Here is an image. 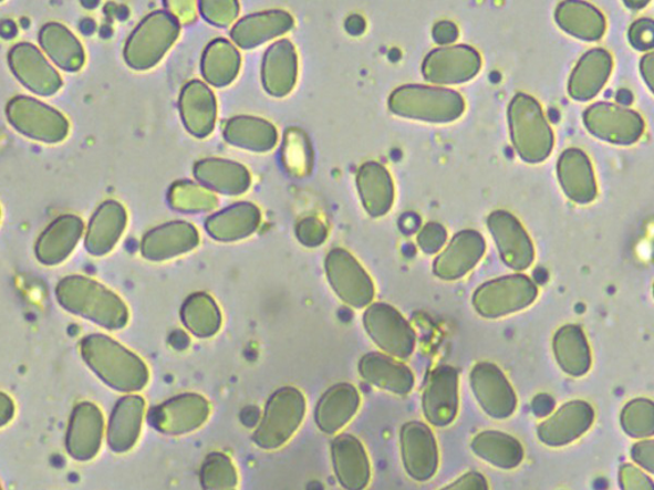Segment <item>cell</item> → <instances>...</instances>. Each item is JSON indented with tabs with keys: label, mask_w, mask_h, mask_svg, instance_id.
<instances>
[{
	"label": "cell",
	"mask_w": 654,
	"mask_h": 490,
	"mask_svg": "<svg viewBox=\"0 0 654 490\" xmlns=\"http://www.w3.org/2000/svg\"><path fill=\"white\" fill-rule=\"evenodd\" d=\"M363 326L372 342L395 359L411 358L416 348V332L391 304H371L363 314Z\"/></svg>",
	"instance_id": "ba28073f"
},
{
	"label": "cell",
	"mask_w": 654,
	"mask_h": 490,
	"mask_svg": "<svg viewBox=\"0 0 654 490\" xmlns=\"http://www.w3.org/2000/svg\"><path fill=\"white\" fill-rule=\"evenodd\" d=\"M241 70V54L227 39H215L204 50L201 72L205 81L215 87H226Z\"/></svg>",
	"instance_id": "8d00e7d4"
},
{
	"label": "cell",
	"mask_w": 654,
	"mask_h": 490,
	"mask_svg": "<svg viewBox=\"0 0 654 490\" xmlns=\"http://www.w3.org/2000/svg\"><path fill=\"white\" fill-rule=\"evenodd\" d=\"M294 19L281 10L253 13L239 20L230 31V38L242 49L258 48L292 30Z\"/></svg>",
	"instance_id": "f1b7e54d"
},
{
	"label": "cell",
	"mask_w": 654,
	"mask_h": 490,
	"mask_svg": "<svg viewBox=\"0 0 654 490\" xmlns=\"http://www.w3.org/2000/svg\"><path fill=\"white\" fill-rule=\"evenodd\" d=\"M633 458L643 468L654 472V441H643L633 447Z\"/></svg>",
	"instance_id": "f5cc1de1"
},
{
	"label": "cell",
	"mask_w": 654,
	"mask_h": 490,
	"mask_svg": "<svg viewBox=\"0 0 654 490\" xmlns=\"http://www.w3.org/2000/svg\"><path fill=\"white\" fill-rule=\"evenodd\" d=\"M482 60L477 50L467 45L433 50L422 65L424 77L436 85H458L476 76Z\"/></svg>",
	"instance_id": "4fadbf2b"
},
{
	"label": "cell",
	"mask_w": 654,
	"mask_h": 490,
	"mask_svg": "<svg viewBox=\"0 0 654 490\" xmlns=\"http://www.w3.org/2000/svg\"><path fill=\"white\" fill-rule=\"evenodd\" d=\"M476 400L491 418L504 420L517 410V395L504 372L492 363H478L469 375Z\"/></svg>",
	"instance_id": "7c38bea8"
},
{
	"label": "cell",
	"mask_w": 654,
	"mask_h": 490,
	"mask_svg": "<svg viewBox=\"0 0 654 490\" xmlns=\"http://www.w3.org/2000/svg\"><path fill=\"white\" fill-rule=\"evenodd\" d=\"M305 397L295 387L278 389L269 398L253 442L263 450H277L291 439L301 427L305 415Z\"/></svg>",
	"instance_id": "5b68a950"
},
{
	"label": "cell",
	"mask_w": 654,
	"mask_h": 490,
	"mask_svg": "<svg viewBox=\"0 0 654 490\" xmlns=\"http://www.w3.org/2000/svg\"><path fill=\"white\" fill-rule=\"evenodd\" d=\"M331 459L339 484L345 490H364L371 481V462L357 437L341 435L331 442Z\"/></svg>",
	"instance_id": "d6986e66"
},
{
	"label": "cell",
	"mask_w": 654,
	"mask_h": 490,
	"mask_svg": "<svg viewBox=\"0 0 654 490\" xmlns=\"http://www.w3.org/2000/svg\"><path fill=\"white\" fill-rule=\"evenodd\" d=\"M357 187L364 209L374 218L391 211L394 185L391 174L374 161L363 164L357 173Z\"/></svg>",
	"instance_id": "836d02e7"
},
{
	"label": "cell",
	"mask_w": 654,
	"mask_h": 490,
	"mask_svg": "<svg viewBox=\"0 0 654 490\" xmlns=\"http://www.w3.org/2000/svg\"><path fill=\"white\" fill-rule=\"evenodd\" d=\"M440 490H490V488H488V481L482 475L477 471H469Z\"/></svg>",
	"instance_id": "816d5d0a"
},
{
	"label": "cell",
	"mask_w": 654,
	"mask_h": 490,
	"mask_svg": "<svg viewBox=\"0 0 654 490\" xmlns=\"http://www.w3.org/2000/svg\"><path fill=\"white\" fill-rule=\"evenodd\" d=\"M198 11L214 27L228 28L237 20L239 3L235 0H203L198 3Z\"/></svg>",
	"instance_id": "f6af8a7d"
},
{
	"label": "cell",
	"mask_w": 654,
	"mask_h": 490,
	"mask_svg": "<svg viewBox=\"0 0 654 490\" xmlns=\"http://www.w3.org/2000/svg\"><path fill=\"white\" fill-rule=\"evenodd\" d=\"M586 114L606 122L604 124H592V126H588L594 132V135L601 138L610 139L612 143L615 140V143L627 145L641 136L643 124H632V126L617 124L633 118L635 115L633 112L619 110V107L611 105H598L591 107Z\"/></svg>",
	"instance_id": "f35d334b"
},
{
	"label": "cell",
	"mask_w": 654,
	"mask_h": 490,
	"mask_svg": "<svg viewBox=\"0 0 654 490\" xmlns=\"http://www.w3.org/2000/svg\"><path fill=\"white\" fill-rule=\"evenodd\" d=\"M643 76L648 81V85L654 91V54L644 58L642 63Z\"/></svg>",
	"instance_id": "9f6ffc18"
},
{
	"label": "cell",
	"mask_w": 654,
	"mask_h": 490,
	"mask_svg": "<svg viewBox=\"0 0 654 490\" xmlns=\"http://www.w3.org/2000/svg\"><path fill=\"white\" fill-rule=\"evenodd\" d=\"M0 418H2V426H6L8 421L12 420L14 406L10 397L2 394L0 396Z\"/></svg>",
	"instance_id": "11a10c76"
},
{
	"label": "cell",
	"mask_w": 654,
	"mask_h": 490,
	"mask_svg": "<svg viewBox=\"0 0 654 490\" xmlns=\"http://www.w3.org/2000/svg\"><path fill=\"white\" fill-rule=\"evenodd\" d=\"M360 376L384 392L408 395L414 387L413 372L393 356L381 353L363 355L359 363Z\"/></svg>",
	"instance_id": "83f0119b"
},
{
	"label": "cell",
	"mask_w": 654,
	"mask_h": 490,
	"mask_svg": "<svg viewBox=\"0 0 654 490\" xmlns=\"http://www.w3.org/2000/svg\"><path fill=\"white\" fill-rule=\"evenodd\" d=\"M179 113L186 129L197 138L210 136L217 123L218 104L212 91L201 81H189L179 95Z\"/></svg>",
	"instance_id": "44dd1931"
},
{
	"label": "cell",
	"mask_w": 654,
	"mask_h": 490,
	"mask_svg": "<svg viewBox=\"0 0 654 490\" xmlns=\"http://www.w3.org/2000/svg\"><path fill=\"white\" fill-rule=\"evenodd\" d=\"M210 406L195 394L170 398L150 411L152 426L169 435H184L201 427L209 418Z\"/></svg>",
	"instance_id": "e0dca14e"
},
{
	"label": "cell",
	"mask_w": 654,
	"mask_h": 490,
	"mask_svg": "<svg viewBox=\"0 0 654 490\" xmlns=\"http://www.w3.org/2000/svg\"><path fill=\"white\" fill-rule=\"evenodd\" d=\"M261 223V211L251 202H238L209 216L205 222L207 234L219 242H237L251 237Z\"/></svg>",
	"instance_id": "4dcf8cb0"
},
{
	"label": "cell",
	"mask_w": 654,
	"mask_h": 490,
	"mask_svg": "<svg viewBox=\"0 0 654 490\" xmlns=\"http://www.w3.org/2000/svg\"><path fill=\"white\" fill-rule=\"evenodd\" d=\"M303 135L294 131L288 132L284 145V161L291 168V171L302 174L305 165H310V155H301L305 152V143L302 140Z\"/></svg>",
	"instance_id": "bcb514c9"
},
{
	"label": "cell",
	"mask_w": 654,
	"mask_h": 490,
	"mask_svg": "<svg viewBox=\"0 0 654 490\" xmlns=\"http://www.w3.org/2000/svg\"><path fill=\"white\" fill-rule=\"evenodd\" d=\"M388 107L403 118L449 123L460 118L466 103L449 88L409 85L394 91L388 98Z\"/></svg>",
	"instance_id": "277c9868"
},
{
	"label": "cell",
	"mask_w": 654,
	"mask_h": 490,
	"mask_svg": "<svg viewBox=\"0 0 654 490\" xmlns=\"http://www.w3.org/2000/svg\"><path fill=\"white\" fill-rule=\"evenodd\" d=\"M204 490H237L238 478L233 462L222 453L207 456L201 469Z\"/></svg>",
	"instance_id": "7bdbcfd3"
},
{
	"label": "cell",
	"mask_w": 654,
	"mask_h": 490,
	"mask_svg": "<svg viewBox=\"0 0 654 490\" xmlns=\"http://www.w3.org/2000/svg\"><path fill=\"white\" fill-rule=\"evenodd\" d=\"M509 124L512 144L528 163H540L550 155L553 137L541 106L526 94H519L509 105Z\"/></svg>",
	"instance_id": "8992f818"
},
{
	"label": "cell",
	"mask_w": 654,
	"mask_h": 490,
	"mask_svg": "<svg viewBox=\"0 0 654 490\" xmlns=\"http://www.w3.org/2000/svg\"><path fill=\"white\" fill-rule=\"evenodd\" d=\"M55 295L64 310L97 323L106 330L127 325L128 310L122 299L93 279L82 275L64 278Z\"/></svg>",
	"instance_id": "6da1fadb"
},
{
	"label": "cell",
	"mask_w": 654,
	"mask_h": 490,
	"mask_svg": "<svg viewBox=\"0 0 654 490\" xmlns=\"http://www.w3.org/2000/svg\"><path fill=\"white\" fill-rule=\"evenodd\" d=\"M486 251L485 239L476 230H463L451 239L434 263L438 279L454 281L466 277L481 261Z\"/></svg>",
	"instance_id": "ffe728a7"
},
{
	"label": "cell",
	"mask_w": 654,
	"mask_h": 490,
	"mask_svg": "<svg viewBox=\"0 0 654 490\" xmlns=\"http://www.w3.org/2000/svg\"><path fill=\"white\" fill-rule=\"evenodd\" d=\"M471 451L492 467L511 470L525 459L523 446L517 438L498 430H485L474 438Z\"/></svg>",
	"instance_id": "d590c367"
},
{
	"label": "cell",
	"mask_w": 654,
	"mask_h": 490,
	"mask_svg": "<svg viewBox=\"0 0 654 490\" xmlns=\"http://www.w3.org/2000/svg\"><path fill=\"white\" fill-rule=\"evenodd\" d=\"M559 171L574 174V177L560 176L562 187L570 198L579 202L591 201L595 196L593 173L586 157L575 149H570L561 156Z\"/></svg>",
	"instance_id": "ab89813d"
},
{
	"label": "cell",
	"mask_w": 654,
	"mask_h": 490,
	"mask_svg": "<svg viewBox=\"0 0 654 490\" xmlns=\"http://www.w3.org/2000/svg\"><path fill=\"white\" fill-rule=\"evenodd\" d=\"M6 114L15 131L39 143L60 144L69 136L68 118L37 98L15 96L8 102Z\"/></svg>",
	"instance_id": "52a82bcc"
},
{
	"label": "cell",
	"mask_w": 654,
	"mask_h": 490,
	"mask_svg": "<svg viewBox=\"0 0 654 490\" xmlns=\"http://www.w3.org/2000/svg\"><path fill=\"white\" fill-rule=\"evenodd\" d=\"M631 39L633 45L648 49L654 46V23L650 20H642L632 28Z\"/></svg>",
	"instance_id": "681fc988"
},
{
	"label": "cell",
	"mask_w": 654,
	"mask_h": 490,
	"mask_svg": "<svg viewBox=\"0 0 654 490\" xmlns=\"http://www.w3.org/2000/svg\"><path fill=\"white\" fill-rule=\"evenodd\" d=\"M222 135L229 145L253 153H268L278 144L277 128L256 116H235L227 122Z\"/></svg>",
	"instance_id": "e575fe53"
},
{
	"label": "cell",
	"mask_w": 654,
	"mask_h": 490,
	"mask_svg": "<svg viewBox=\"0 0 654 490\" xmlns=\"http://www.w3.org/2000/svg\"><path fill=\"white\" fill-rule=\"evenodd\" d=\"M81 355L106 385L118 392H139L147 384L146 364L110 336L85 337L81 343Z\"/></svg>",
	"instance_id": "7a4b0ae2"
},
{
	"label": "cell",
	"mask_w": 654,
	"mask_h": 490,
	"mask_svg": "<svg viewBox=\"0 0 654 490\" xmlns=\"http://www.w3.org/2000/svg\"><path fill=\"white\" fill-rule=\"evenodd\" d=\"M487 227L498 246L504 263L510 269L523 271L533 263L532 240L515 216L505 211H495L488 216Z\"/></svg>",
	"instance_id": "2e32d148"
},
{
	"label": "cell",
	"mask_w": 654,
	"mask_h": 490,
	"mask_svg": "<svg viewBox=\"0 0 654 490\" xmlns=\"http://www.w3.org/2000/svg\"><path fill=\"white\" fill-rule=\"evenodd\" d=\"M195 179L207 189L226 196H241L251 187L245 165L226 159H204L194 166Z\"/></svg>",
	"instance_id": "f546056e"
},
{
	"label": "cell",
	"mask_w": 654,
	"mask_h": 490,
	"mask_svg": "<svg viewBox=\"0 0 654 490\" xmlns=\"http://www.w3.org/2000/svg\"><path fill=\"white\" fill-rule=\"evenodd\" d=\"M185 326L198 337H210L220 330L221 314L210 295H190L181 309Z\"/></svg>",
	"instance_id": "60d3db41"
},
{
	"label": "cell",
	"mask_w": 654,
	"mask_h": 490,
	"mask_svg": "<svg viewBox=\"0 0 654 490\" xmlns=\"http://www.w3.org/2000/svg\"><path fill=\"white\" fill-rule=\"evenodd\" d=\"M434 39L438 44H451L459 37L458 28L450 21H442L435 24Z\"/></svg>",
	"instance_id": "db71d44e"
},
{
	"label": "cell",
	"mask_w": 654,
	"mask_h": 490,
	"mask_svg": "<svg viewBox=\"0 0 654 490\" xmlns=\"http://www.w3.org/2000/svg\"><path fill=\"white\" fill-rule=\"evenodd\" d=\"M448 238V231L437 222H429L421 229L417 242L422 251L427 254H435L444 247Z\"/></svg>",
	"instance_id": "7dc6e473"
},
{
	"label": "cell",
	"mask_w": 654,
	"mask_h": 490,
	"mask_svg": "<svg viewBox=\"0 0 654 490\" xmlns=\"http://www.w3.org/2000/svg\"><path fill=\"white\" fill-rule=\"evenodd\" d=\"M200 243V234L193 223L170 221L146 232L141 240V254L148 261H168L188 253Z\"/></svg>",
	"instance_id": "ac0fdd59"
},
{
	"label": "cell",
	"mask_w": 654,
	"mask_h": 490,
	"mask_svg": "<svg viewBox=\"0 0 654 490\" xmlns=\"http://www.w3.org/2000/svg\"><path fill=\"white\" fill-rule=\"evenodd\" d=\"M594 413L583 402L569 403L538 427V437L548 446H565L574 442L591 428Z\"/></svg>",
	"instance_id": "cb8c5ba5"
},
{
	"label": "cell",
	"mask_w": 654,
	"mask_h": 490,
	"mask_svg": "<svg viewBox=\"0 0 654 490\" xmlns=\"http://www.w3.org/2000/svg\"><path fill=\"white\" fill-rule=\"evenodd\" d=\"M325 271L331 288L345 304L362 310L374 301V281L345 249H331L325 260Z\"/></svg>",
	"instance_id": "30bf717a"
},
{
	"label": "cell",
	"mask_w": 654,
	"mask_h": 490,
	"mask_svg": "<svg viewBox=\"0 0 654 490\" xmlns=\"http://www.w3.org/2000/svg\"><path fill=\"white\" fill-rule=\"evenodd\" d=\"M85 223L76 215H62L38 239L37 259L45 265H55L68 260L84 234Z\"/></svg>",
	"instance_id": "7402d4cb"
},
{
	"label": "cell",
	"mask_w": 654,
	"mask_h": 490,
	"mask_svg": "<svg viewBox=\"0 0 654 490\" xmlns=\"http://www.w3.org/2000/svg\"><path fill=\"white\" fill-rule=\"evenodd\" d=\"M179 33L180 21L170 11L146 15L124 45V62L135 71L152 70L176 44Z\"/></svg>",
	"instance_id": "3957f363"
},
{
	"label": "cell",
	"mask_w": 654,
	"mask_h": 490,
	"mask_svg": "<svg viewBox=\"0 0 654 490\" xmlns=\"http://www.w3.org/2000/svg\"><path fill=\"white\" fill-rule=\"evenodd\" d=\"M168 201L179 212H209L218 206V198L210 189L193 181H177L170 187Z\"/></svg>",
	"instance_id": "b9f144b4"
},
{
	"label": "cell",
	"mask_w": 654,
	"mask_h": 490,
	"mask_svg": "<svg viewBox=\"0 0 654 490\" xmlns=\"http://www.w3.org/2000/svg\"><path fill=\"white\" fill-rule=\"evenodd\" d=\"M538 295L537 286L525 275H510L486 282L474 294V306L481 317L496 320L523 311Z\"/></svg>",
	"instance_id": "9c48e42d"
},
{
	"label": "cell",
	"mask_w": 654,
	"mask_h": 490,
	"mask_svg": "<svg viewBox=\"0 0 654 490\" xmlns=\"http://www.w3.org/2000/svg\"><path fill=\"white\" fill-rule=\"evenodd\" d=\"M458 411L459 373L450 365H440L427 378L422 394V413L428 425L443 428L457 419Z\"/></svg>",
	"instance_id": "8fae6325"
},
{
	"label": "cell",
	"mask_w": 654,
	"mask_h": 490,
	"mask_svg": "<svg viewBox=\"0 0 654 490\" xmlns=\"http://www.w3.org/2000/svg\"><path fill=\"white\" fill-rule=\"evenodd\" d=\"M352 20L354 22H352L351 20H347V24L352 23V27H346L347 31H350L351 33H355V35H357V33H361L364 29V21L361 19V17L359 15H353Z\"/></svg>",
	"instance_id": "6f0895ef"
},
{
	"label": "cell",
	"mask_w": 654,
	"mask_h": 490,
	"mask_svg": "<svg viewBox=\"0 0 654 490\" xmlns=\"http://www.w3.org/2000/svg\"><path fill=\"white\" fill-rule=\"evenodd\" d=\"M401 451L404 469L413 480L424 483L435 477L440 456L435 435L425 423H405L401 429Z\"/></svg>",
	"instance_id": "5bb4252c"
},
{
	"label": "cell",
	"mask_w": 654,
	"mask_h": 490,
	"mask_svg": "<svg viewBox=\"0 0 654 490\" xmlns=\"http://www.w3.org/2000/svg\"><path fill=\"white\" fill-rule=\"evenodd\" d=\"M621 479H623L621 481H623L625 490H654L650 479L629 465L621 471Z\"/></svg>",
	"instance_id": "f907efd6"
},
{
	"label": "cell",
	"mask_w": 654,
	"mask_h": 490,
	"mask_svg": "<svg viewBox=\"0 0 654 490\" xmlns=\"http://www.w3.org/2000/svg\"><path fill=\"white\" fill-rule=\"evenodd\" d=\"M127 220V211L121 202L107 199L98 206L87 228V252L96 257L110 253L126 230Z\"/></svg>",
	"instance_id": "484cf974"
},
{
	"label": "cell",
	"mask_w": 654,
	"mask_h": 490,
	"mask_svg": "<svg viewBox=\"0 0 654 490\" xmlns=\"http://www.w3.org/2000/svg\"><path fill=\"white\" fill-rule=\"evenodd\" d=\"M297 238L305 247H319L325 242L328 230L320 220L314 218L303 219L298 223Z\"/></svg>",
	"instance_id": "c3c4849f"
},
{
	"label": "cell",
	"mask_w": 654,
	"mask_h": 490,
	"mask_svg": "<svg viewBox=\"0 0 654 490\" xmlns=\"http://www.w3.org/2000/svg\"><path fill=\"white\" fill-rule=\"evenodd\" d=\"M553 352L561 369L571 376H583L591 368L590 346L577 326H565L558 332L553 338Z\"/></svg>",
	"instance_id": "74e56055"
},
{
	"label": "cell",
	"mask_w": 654,
	"mask_h": 490,
	"mask_svg": "<svg viewBox=\"0 0 654 490\" xmlns=\"http://www.w3.org/2000/svg\"><path fill=\"white\" fill-rule=\"evenodd\" d=\"M623 427L629 435L645 438L654 435V404L650 400H635L623 411Z\"/></svg>",
	"instance_id": "ee69618b"
},
{
	"label": "cell",
	"mask_w": 654,
	"mask_h": 490,
	"mask_svg": "<svg viewBox=\"0 0 654 490\" xmlns=\"http://www.w3.org/2000/svg\"><path fill=\"white\" fill-rule=\"evenodd\" d=\"M39 43L52 62L65 72H77L86 61L85 49L74 33L60 22L45 23Z\"/></svg>",
	"instance_id": "1f68e13d"
},
{
	"label": "cell",
	"mask_w": 654,
	"mask_h": 490,
	"mask_svg": "<svg viewBox=\"0 0 654 490\" xmlns=\"http://www.w3.org/2000/svg\"><path fill=\"white\" fill-rule=\"evenodd\" d=\"M104 419L97 406L80 404L73 410L68 434V451L73 459L87 461L101 450Z\"/></svg>",
	"instance_id": "603a6c76"
},
{
	"label": "cell",
	"mask_w": 654,
	"mask_h": 490,
	"mask_svg": "<svg viewBox=\"0 0 654 490\" xmlns=\"http://www.w3.org/2000/svg\"><path fill=\"white\" fill-rule=\"evenodd\" d=\"M361 406L359 389L351 384H338L321 396L314 420L321 431L335 435L350 423Z\"/></svg>",
	"instance_id": "4316f807"
},
{
	"label": "cell",
	"mask_w": 654,
	"mask_h": 490,
	"mask_svg": "<svg viewBox=\"0 0 654 490\" xmlns=\"http://www.w3.org/2000/svg\"><path fill=\"white\" fill-rule=\"evenodd\" d=\"M8 63L24 87L40 96H52L61 90L62 77L40 50L30 43H19L8 53Z\"/></svg>",
	"instance_id": "9a60e30c"
},
{
	"label": "cell",
	"mask_w": 654,
	"mask_h": 490,
	"mask_svg": "<svg viewBox=\"0 0 654 490\" xmlns=\"http://www.w3.org/2000/svg\"><path fill=\"white\" fill-rule=\"evenodd\" d=\"M145 402L139 396H126L115 405L107 428V442L115 452H127L137 442L143 427Z\"/></svg>",
	"instance_id": "d6a6232c"
},
{
	"label": "cell",
	"mask_w": 654,
	"mask_h": 490,
	"mask_svg": "<svg viewBox=\"0 0 654 490\" xmlns=\"http://www.w3.org/2000/svg\"><path fill=\"white\" fill-rule=\"evenodd\" d=\"M298 76V56L289 40L272 44L263 55L261 77L264 91L271 96L284 97L292 93Z\"/></svg>",
	"instance_id": "d4e9b609"
}]
</instances>
